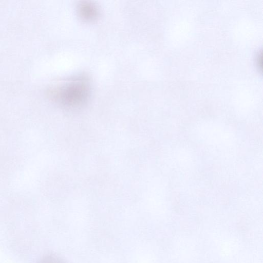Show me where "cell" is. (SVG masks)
<instances>
[{
  "mask_svg": "<svg viewBox=\"0 0 263 263\" xmlns=\"http://www.w3.org/2000/svg\"><path fill=\"white\" fill-rule=\"evenodd\" d=\"M90 94L89 81L86 76L69 78L52 90L51 95L65 107H77L87 100Z\"/></svg>",
  "mask_w": 263,
  "mask_h": 263,
  "instance_id": "cell-1",
  "label": "cell"
},
{
  "mask_svg": "<svg viewBox=\"0 0 263 263\" xmlns=\"http://www.w3.org/2000/svg\"><path fill=\"white\" fill-rule=\"evenodd\" d=\"M80 16L85 21H93L98 16V11L96 6L89 2H83L78 7Z\"/></svg>",
  "mask_w": 263,
  "mask_h": 263,
  "instance_id": "cell-2",
  "label": "cell"
},
{
  "mask_svg": "<svg viewBox=\"0 0 263 263\" xmlns=\"http://www.w3.org/2000/svg\"><path fill=\"white\" fill-rule=\"evenodd\" d=\"M38 263H65L62 259L59 257L53 255H48L43 257Z\"/></svg>",
  "mask_w": 263,
  "mask_h": 263,
  "instance_id": "cell-3",
  "label": "cell"
}]
</instances>
